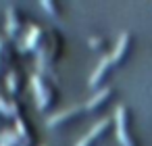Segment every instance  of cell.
Instances as JSON below:
<instances>
[{
	"instance_id": "6da1fadb",
	"label": "cell",
	"mask_w": 152,
	"mask_h": 146,
	"mask_svg": "<svg viewBox=\"0 0 152 146\" xmlns=\"http://www.w3.org/2000/svg\"><path fill=\"white\" fill-rule=\"evenodd\" d=\"M115 123H117V138L123 146H133V142L127 138V131H125V106L119 104L115 109Z\"/></svg>"
},
{
	"instance_id": "7a4b0ae2",
	"label": "cell",
	"mask_w": 152,
	"mask_h": 146,
	"mask_svg": "<svg viewBox=\"0 0 152 146\" xmlns=\"http://www.w3.org/2000/svg\"><path fill=\"white\" fill-rule=\"evenodd\" d=\"M31 88H34V92H36L38 106H40V109H44V106H46V102H48V96H46V92H44V86H42L40 75H31Z\"/></svg>"
},
{
	"instance_id": "3957f363",
	"label": "cell",
	"mask_w": 152,
	"mask_h": 146,
	"mask_svg": "<svg viewBox=\"0 0 152 146\" xmlns=\"http://www.w3.org/2000/svg\"><path fill=\"white\" fill-rule=\"evenodd\" d=\"M106 125H108V119H106V117H104V119H100V121H98V123H96V125H94V127H92V129H90V131H88V134H86V136L75 144V146H88V144H90V140H92V138H96V136H98Z\"/></svg>"
},
{
	"instance_id": "277c9868",
	"label": "cell",
	"mask_w": 152,
	"mask_h": 146,
	"mask_svg": "<svg viewBox=\"0 0 152 146\" xmlns=\"http://www.w3.org/2000/svg\"><path fill=\"white\" fill-rule=\"evenodd\" d=\"M110 61H113L110 56H102V59H100V63L96 65V69H94V71H92V75H90V86H96V84H98L100 75L104 73V69L108 67V63H110Z\"/></svg>"
},
{
	"instance_id": "5b68a950",
	"label": "cell",
	"mask_w": 152,
	"mask_h": 146,
	"mask_svg": "<svg viewBox=\"0 0 152 146\" xmlns=\"http://www.w3.org/2000/svg\"><path fill=\"white\" fill-rule=\"evenodd\" d=\"M125 46H127V32H121V36H119V42H117V46H115V50H113L110 59H113V61L121 59V54H123Z\"/></svg>"
},
{
	"instance_id": "8992f818",
	"label": "cell",
	"mask_w": 152,
	"mask_h": 146,
	"mask_svg": "<svg viewBox=\"0 0 152 146\" xmlns=\"http://www.w3.org/2000/svg\"><path fill=\"white\" fill-rule=\"evenodd\" d=\"M108 94H110V90H108V88H102V90H98V92H96V94H94V96H92V98L86 102V106H88V109L96 106V104H98V102H102V100H104Z\"/></svg>"
},
{
	"instance_id": "52a82bcc",
	"label": "cell",
	"mask_w": 152,
	"mask_h": 146,
	"mask_svg": "<svg viewBox=\"0 0 152 146\" xmlns=\"http://www.w3.org/2000/svg\"><path fill=\"white\" fill-rule=\"evenodd\" d=\"M75 111H77V106H69L67 111H61V113H56V115H52V117H48V119H46V123H48V125H54V123H58L61 119H65V117H69V115H73Z\"/></svg>"
},
{
	"instance_id": "ba28073f",
	"label": "cell",
	"mask_w": 152,
	"mask_h": 146,
	"mask_svg": "<svg viewBox=\"0 0 152 146\" xmlns=\"http://www.w3.org/2000/svg\"><path fill=\"white\" fill-rule=\"evenodd\" d=\"M17 144V134L15 131H2L0 134V146H13Z\"/></svg>"
},
{
	"instance_id": "9c48e42d",
	"label": "cell",
	"mask_w": 152,
	"mask_h": 146,
	"mask_svg": "<svg viewBox=\"0 0 152 146\" xmlns=\"http://www.w3.org/2000/svg\"><path fill=\"white\" fill-rule=\"evenodd\" d=\"M38 36H40V27H29V32H27V40H25V48H31L34 44H36V40H38Z\"/></svg>"
},
{
	"instance_id": "30bf717a",
	"label": "cell",
	"mask_w": 152,
	"mask_h": 146,
	"mask_svg": "<svg viewBox=\"0 0 152 146\" xmlns=\"http://www.w3.org/2000/svg\"><path fill=\"white\" fill-rule=\"evenodd\" d=\"M7 17H9V21H7V29L13 34V32L17 29V19H15V11H13L11 7L7 9Z\"/></svg>"
},
{
	"instance_id": "8fae6325",
	"label": "cell",
	"mask_w": 152,
	"mask_h": 146,
	"mask_svg": "<svg viewBox=\"0 0 152 146\" xmlns=\"http://www.w3.org/2000/svg\"><path fill=\"white\" fill-rule=\"evenodd\" d=\"M0 111H2V113H7V115H15V113H17V106L9 104L4 98H0Z\"/></svg>"
},
{
	"instance_id": "7c38bea8",
	"label": "cell",
	"mask_w": 152,
	"mask_h": 146,
	"mask_svg": "<svg viewBox=\"0 0 152 146\" xmlns=\"http://www.w3.org/2000/svg\"><path fill=\"white\" fill-rule=\"evenodd\" d=\"M7 84H9V90H11V92H15V90H17V75H15V73H9Z\"/></svg>"
},
{
	"instance_id": "4fadbf2b",
	"label": "cell",
	"mask_w": 152,
	"mask_h": 146,
	"mask_svg": "<svg viewBox=\"0 0 152 146\" xmlns=\"http://www.w3.org/2000/svg\"><path fill=\"white\" fill-rule=\"evenodd\" d=\"M17 131H19V136L23 138V142H27V131H25V125H23L21 119H17Z\"/></svg>"
},
{
	"instance_id": "5bb4252c",
	"label": "cell",
	"mask_w": 152,
	"mask_h": 146,
	"mask_svg": "<svg viewBox=\"0 0 152 146\" xmlns=\"http://www.w3.org/2000/svg\"><path fill=\"white\" fill-rule=\"evenodd\" d=\"M42 7H44L46 11H50V13H54V4H52V2H48V0H44V2H42Z\"/></svg>"
}]
</instances>
